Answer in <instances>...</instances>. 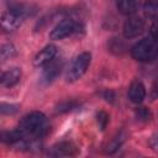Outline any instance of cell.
Listing matches in <instances>:
<instances>
[{"label":"cell","instance_id":"obj_12","mask_svg":"<svg viewBox=\"0 0 158 158\" xmlns=\"http://www.w3.org/2000/svg\"><path fill=\"white\" fill-rule=\"evenodd\" d=\"M141 5V0H117V9L123 15H133Z\"/></svg>","mask_w":158,"mask_h":158},{"label":"cell","instance_id":"obj_24","mask_svg":"<svg viewBox=\"0 0 158 158\" xmlns=\"http://www.w3.org/2000/svg\"><path fill=\"white\" fill-rule=\"evenodd\" d=\"M153 141L156 142V147H158V136H157V137H156V138H154Z\"/></svg>","mask_w":158,"mask_h":158},{"label":"cell","instance_id":"obj_3","mask_svg":"<svg viewBox=\"0 0 158 158\" xmlns=\"http://www.w3.org/2000/svg\"><path fill=\"white\" fill-rule=\"evenodd\" d=\"M91 62V54L89 52H83L80 53L72 63V65L68 69L67 73V80L68 81H77L79 78H81L85 72L88 70L89 65Z\"/></svg>","mask_w":158,"mask_h":158},{"label":"cell","instance_id":"obj_4","mask_svg":"<svg viewBox=\"0 0 158 158\" xmlns=\"http://www.w3.org/2000/svg\"><path fill=\"white\" fill-rule=\"evenodd\" d=\"M81 28V25L79 22H75L73 20H63L60 21L49 33V37L51 40H54V41H59V40H63L65 37H69L72 36L73 33L78 32L79 30Z\"/></svg>","mask_w":158,"mask_h":158},{"label":"cell","instance_id":"obj_9","mask_svg":"<svg viewBox=\"0 0 158 158\" xmlns=\"http://www.w3.org/2000/svg\"><path fill=\"white\" fill-rule=\"evenodd\" d=\"M77 153H78V149H77V147L72 142H60V143H57L48 152V154L49 156H53V157L75 156Z\"/></svg>","mask_w":158,"mask_h":158},{"label":"cell","instance_id":"obj_16","mask_svg":"<svg viewBox=\"0 0 158 158\" xmlns=\"http://www.w3.org/2000/svg\"><path fill=\"white\" fill-rule=\"evenodd\" d=\"M125 137H126V135H125V133H122V132H121V133H118L116 137H114V138H112V141L107 144V152H109V153H114V152H115V151H116V149L122 144V142L125 141Z\"/></svg>","mask_w":158,"mask_h":158},{"label":"cell","instance_id":"obj_8","mask_svg":"<svg viewBox=\"0 0 158 158\" xmlns=\"http://www.w3.org/2000/svg\"><path fill=\"white\" fill-rule=\"evenodd\" d=\"M57 54V47L54 44H47L44 48H42L33 58V64L36 67H43L48 62H51Z\"/></svg>","mask_w":158,"mask_h":158},{"label":"cell","instance_id":"obj_20","mask_svg":"<svg viewBox=\"0 0 158 158\" xmlns=\"http://www.w3.org/2000/svg\"><path fill=\"white\" fill-rule=\"evenodd\" d=\"M149 98H151L152 100L158 99V79H156L154 83H153L152 86H151V90H149Z\"/></svg>","mask_w":158,"mask_h":158},{"label":"cell","instance_id":"obj_5","mask_svg":"<svg viewBox=\"0 0 158 158\" xmlns=\"http://www.w3.org/2000/svg\"><path fill=\"white\" fill-rule=\"evenodd\" d=\"M122 30H123V36L126 38H135L143 32L144 22L138 16H131L125 21Z\"/></svg>","mask_w":158,"mask_h":158},{"label":"cell","instance_id":"obj_10","mask_svg":"<svg viewBox=\"0 0 158 158\" xmlns=\"http://www.w3.org/2000/svg\"><path fill=\"white\" fill-rule=\"evenodd\" d=\"M128 98L132 102L139 104L146 98V88L139 80H135L131 83L128 88Z\"/></svg>","mask_w":158,"mask_h":158},{"label":"cell","instance_id":"obj_17","mask_svg":"<svg viewBox=\"0 0 158 158\" xmlns=\"http://www.w3.org/2000/svg\"><path fill=\"white\" fill-rule=\"evenodd\" d=\"M0 111L4 115H14L19 111V105H14V104H1L0 106Z\"/></svg>","mask_w":158,"mask_h":158},{"label":"cell","instance_id":"obj_7","mask_svg":"<svg viewBox=\"0 0 158 158\" xmlns=\"http://www.w3.org/2000/svg\"><path fill=\"white\" fill-rule=\"evenodd\" d=\"M22 20H23V16L20 15L19 12L14 11V10H9L6 12L2 14V17H1V26H2V30L10 32V31H15L16 28L20 27V25L22 23Z\"/></svg>","mask_w":158,"mask_h":158},{"label":"cell","instance_id":"obj_19","mask_svg":"<svg viewBox=\"0 0 158 158\" xmlns=\"http://www.w3.org/2000/svg\"><path fill=\"white\" fill-rule=\"evenodd\" d=\"M149 32H151L152 38L158 41V16L153 17V21H152L151 27H149Z\"/></svg>","mask_w":158,"mask_h":158},{"label":"cell","instance_id":"obj_18","mask_svg":"<svg viewBox=\"0 0 158 158\" xmlns=\"http://www.w3.org/2000/svg\"><path fill=\"white\" fill-rule=\"evenodd\" d=\"M96 121L99 123L100 130H105L107 123H109V115L105 111H99L96 115Z\"/></svg>","mask_w":158,"mask_h":158},{"label":"cell","instance_id":"obj_11","mask_svg":"<svg viewBox=\"0 0 158 158\" xmlns=\"http://www.w3.org/2000/svg\"><path fill=\"white\" fill-rule=\"evenodd\" d=\"M21 78V69L17 68V67H12L7 70H5L2 74H1V85L5 86V88H11L14 86L15 84H17V81L20 80Z\"/></svg>","mask_w":158,"mask_h":158},{"label":"cell","instance_id":"obj_1","mask_svg":"<svg viewBox=\"0 0 158 158\" xmlns=\"http://www.w3.org/2000/svg\"><path fill=\"white\" fill-rule=\"evenodd\" d=\"M46 125V116L40 112V111H32L27 115H25L20 123H19V128L27 136H41L43 130H44V126Z\"/></svg>","mask_w":158,"mask_h":158},{"label":"cell","instance_id":"obj_22","mask_svg":"<svg viewBox=\"0 0 158 158\" xmlns=\"http://www.w3.org/2000/svg\"><path fill=\"white\" fill-rule=\"evenodd\" d=\"M74 107V104L73 102H67V104H62L58 106V111L59 112H63V111H68V110H72Z\"/></svg>","mask_w":158,"mask_h":158},{"label":"cell","instance_id":"obj_6","mask_svg":"<svg viewBox=\"0 0 158 158\" xmlns=\"http://www.w3.org/2000/svg\"><path fill=\"white\" fill-rule=\"evenodd\" d=\"M63 68V62L59 58H53L51 62H48L47 64L43 65V70H42V81L48 84L51 81H53L62 72Z\"/></svg>","mask_w":158,"mask_h":158},{"label":"cell","instance_id":"obj_14","mask_svg":"<svg viewBox=\"0 0 158 158\" xmlns=\"http://www.w3.org/2000/svg\"><path fill=\"white\" fill-rule=\"evenodd\" d=\"M0 56H1V59L2 60H6V59H10L12 57L16 56V48L12 43H5L1 46V49H0Z\"/></svg>","mask_w":158,"mask_h":158},{"label":"cell","instance_id":"obj_13","mask_svg":"<svg viewBox=\"0 0 158 158\" xmlns=\"http://www.w3.org/2000/svg\"><path fill=\"white\" fill-rule=\"evenodd\" d=\"M25 133L17 128V130H12V131H4L1 133V141L4 143H7V144H16L19 143L21 139L25 138Z\"/></svg>","mask_w":158,"mask_h":158},{"label":"cell","instance_id":"obj_15","mask_svg":"<svg viewBox=\"0 0 158 158\" xmlns=\"http://www.w3.org/2000/svg\"><path fill=\"white\" fill-rule=\"evenodd\" d=\"M144 12L152 17L158 16V0H146Z\"/></svg>","mask_w":158,"mask_h":158},{"label":"cell","instance_id":"obj_21","mask_svg":"<svg viewBox=\"0 0 158 158\" xmlns=\"http://www.w3.org/2000/svg\"><path fill=\"white\" fill-rule=\"evenodd\" d=\"M137 116H138L141 120L147 121V120H149L151 114H149V111H148L146 107H141V109H138V110H137Z\"/></svg>","mask_w":158,"mask_h":158},{"label":"cell","instance_id":"obj_2","mask_svg":"<svg viewBox=\"0 0 158 158\" xmlns=\"http://www.w3.org/2000/svg\"><path fill=\"white\" fill-rule=\"evenodd\" d=\"M131 54L138 62H152L158 57V41L143 38L132 47Z\"/></svg>","mask_w":158,"mask_h":158},{"label":"cell","instance_id":"obj_23","mask_svg":"<svg viewBox=\"0 0 158 158\" xmlns=\"http://www.w3.org/2000/svg\"><path fill=\"white\" fill-rule=\"evenodd\" d=\"M105 99H106L107 101H109V100H110V101H112V99H114V93H112V91H110V90H109V91H106V93H105Z\"/></svg>","mask_w":158,"mask_h":158}]
</instances>
